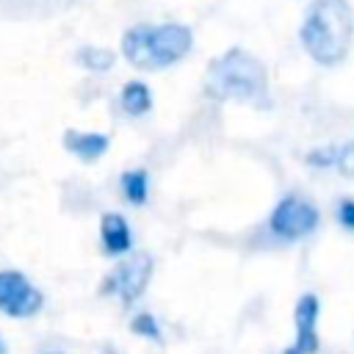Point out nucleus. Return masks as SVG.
Here are the masks:
<instances>
[{
	"mask_svg": "<svg viewBox=\"0 0 354 354\" xmlns=\"http://www.w3.org/2000/svg\"><path fill=\"white\" fill-rule=\"evenodd\" d=\"M194 47L191 28L180 22H163V25H133L122 36V55L136 69H166L177 61H183Z\"/></svg>",
	"mask_w": 354,
	"mask_h": 354,
	"instance_id": "nucleus-3",
	"label": "nucleus"
},
{
	"mask_svg": "<svg viewBox=\"0 0 354 354\" xmlns=\"http://www.w3.org/2000/svg\"><path fill=\"white\" fill-rule=\"evenodd\" d=\"M318 315H321V301L315 293H304L296 301L293 321H296V343L293 348L299 354H315L318 351Z\"/></svg>",
	"mask_w": 354,
	"mask_h": 354,
	"instance_id": "nucleus-7",
	"label": "nucleus"
},
{
	"mask_svg": "<svg viewBox=\"0 0 354 354\" xmlns=\"http://www.w3.org/2000/svg\"><path fill=\"white\" fill-rule=\"evenodd\" d=\"M332 169L343 171L346 177H354V141L335 144V160H332Z\"/></svg>",
	"mask_w": 354,
	"mask_h": 354,
	"instance_id": "nucleus-14",
	"label": "nucleus"
},
{
	"mask_svg": "<svg viewBox=\"0 0 354 354\" xmlns=\"http://www.w3.org/2000/svg\"><path fill=\"white\" fill-rule=\"evenodd\" d=\"M285 354H299V351H296V348H293V346H290V348H288V351H285Z\"/></svg>",
	"mask_w": 354,
	"mask_h": 354,
	"instance_id": "nucleus-16",
	"label": "nucleus"
},
{
	"mask_svg": "<svg viewBox=\"0 0 354 354\" xmlns=\"http://www.w3.org/2000/svg\"><path fill=\"white\" fill-rule=\"evenodd\" d=\"M130 332L138 335V337L155 340V343L163 340V335H160V324H158L155 315H149V313H138V315H133V321H130Z\"/></svg>",
	"mask_w": 354,
	"mask_h": 354,
	"instance_id": "nucleus-13",
	"label": "nucleus"
},
{
	"mask_svg": "<svg viewBox=\"0 0 354 354\" xmlns=\"http://www.w3.org/2000/svg\"><path fill=\"white\" fill-rule=\"evenodd\" d=\"M119 188H122V196L130 205H144L147 196H149V174H147V169H127L119 177Z\"/></svg>",
	"mask_w": 354,
	"mask_h": 354,
	"instance_id": "nucleus-11",
	"label": "nucleus"
},
{
	"mask_svg": "<svg viewBox=\"0 0 354 354\" xmlns=\"http://www.w3.org/2000/svg\"><path fill=\"white\" fill-rule=\"evenodd\" d=\"M299 41L318 66L346 61L354 41V8L348 0H313L304 11Z\"/></svg>",
	"mask_w": 354,
	"mask_h": 354,
	"instance_id": "nucleus-1",
	"label": "nucleus"
},
{
	"mask_svg": "<svg viewBox=\"0 0 354 354\" xmlns=\"http://www.w3.org/2000/svg\"><path fill=\"white\" fill-rule=\"evenodd\" d=\"M50 354H64V351H50Z\"/></svg>",
	"mask_w": 354,
	"mask_h": 354,
	"instance_id": "nucleus-18",
	"label": "nucleus"
},
{
	"mask_svg": "<svg viewBox=\"0 0 354 354\" xmlns=\"http://www.w3.org/2000/svg\"><path fill=\"white\" fill-rule=\"evenodd\" d=\"M152 257L147 252H136L130 254L127 260H122L102 282V293H116L122 299V304H133L136 299H141V293L147 290L149 285V277H152Z\"/></svg>",
	"mask_w": 354,
	"mask_h": 354,
	"instance_id": "nucleus-5",
	"label": "nucleus"
},
{
	"mask_svg": "<svg viewBox=\"0 0 354 354\" xmlns=\"http://www.w3.org/2000/svg\"><path fill=\"white\" fill-rule=\"evenodd\" d=\"M0 354H6V346H3V340H0Z\"/></svg>",
	"mask_w": 354,
	"mask_h": 354,
	"instance_id": "nucleus-17",
	"label": "nucleus"
},
{
	"mask_svg": "<svg viewBox=\"0 0 354 354\" xmlns=\"http://www.w3.org/2000/svg\"><path fill=\"white\" fill-rule=\"evenodd\" d=\"M119 105L127 116H144L152 111V91L144 80H127L119 94Z\"/></svg>",
	"mask_w": 354,
	"mask_h": 354,
	"instance_id": "nucleus-10",
	"label": "nucleus"
},
{
	"mask_svg": "<svg viewBox=\"0 0 354 354\" xmlns=\"http://www.w3.org/2000/svg\"><path fill=\"white\" fill-rule=\"evenodd\" d=\"M44 296L19 271H0V310L11 318H30L41 310Z\"/></svg>",
	"mask_w": 354,
	"mask_h": 354,
	"instance_id": "nucleus-6",
	"label": "nucleus"
},
{
	"mask_svg": "<svg viewBox=\"0 0 354 354\" xmlns=\"http://www.w3.org/2000/svg\"><path fill=\"white\" fill-rule=\"evenodd\" d=\"M100 241H102V252L108 257L127 254L133 249V232H130L127 218L122 213H102V218H100Z\"/></svg>",
	"mask_w": 354,
	"mask_h": 354,
	"instance_id": "nucleus-8",
	"label": "nucleus"
},
{
	"mask_svg": "<svg viewBox=\"0 0 354 354\" xmlns=\"http://www.w3.org/2000/svg\"><path fill=\"white\" fill-rule=\"evenodd\" d=\"M335 218H337V224H340L343 230L354 232V199H351V196L337 199V205H335Z\"/></svg>",
	"mask_w": 354,
	"mask_h": 354,
	"instance_id": "nucleus-15",
	"label": "nucleus"
},
{
	"mask_svg": "<svg viewBox=\"0 0 354 354\" xmlns=\"http://www.w3.org/2000/svg\"><path fill=\"white\" fill-rule=\"evenodd\" d=\"M205 91L213 100L243 102L254 108L268 105V72L263 61L241 47H230L210 61L205 75Z\"/></svg>",
	"mask_w": 354,
	"mask_h": 354,
	"instance_id": "nucleus-2",
	"label": "nucleus"
},
{
	"mask_svg": "<svg viewBox=\"0 0 354 354\" xmlns=\"http://www.w3.org/2000/svg\"><path fill=\"white\" fill-rule=\"evenodd\" d=\"M318 224H321L318 207L301 194H285L268 216V230L279 241H301L313 235Z\"/></svg>",
	"mask_w": 354,
	"mask_h": 354,
	"instance_id": "nucleus-4",
	"label": "nucleus"
},
{
	"mask_svg": "<svg viewBox=\"0 0 354 354\" xmlns=\"http://www.w3.org/2000/svg\"><path fill=\"white\" fill-rule=\"evenodd\" d=\"M64 147L83 163H94L100 160L108 147H111V138L105 133H97V130H66L64 133Z\"/></svg>",
	"mask_w": 354,
	"mask_h": 354,
	"instance_id": "nucleus-9",
	"label": "nucleus"
},
{
	"mask_svg": "<svg viewBox=\"0 0 354 354\" xmlns=\"http://www.w3.org/2000/svg\"><path fill=\"white\" fill-rule=\"evenodd\" d=\"M77 64H80L83 69H91V72H108V69L113 66V53L105 50V47L88 44V47L77 50Z\"/></svg>",
	"mask_w": 354,
	"mask_h": 354,
	"instance_id": "nucleus-12",
	"label": "nucleus"
}]
</instances>
